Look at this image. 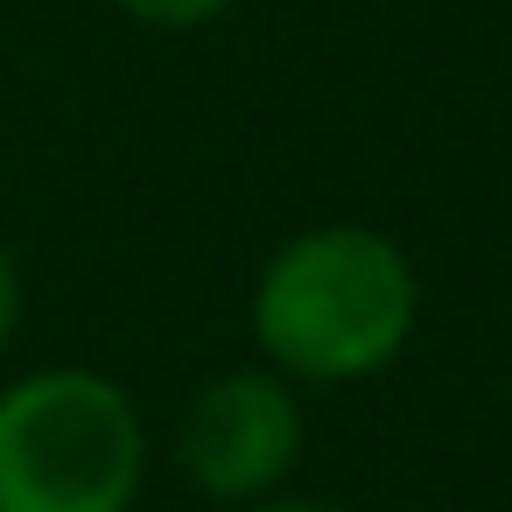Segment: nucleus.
I'll use <instances>...</instances> for the list:
<instances>
[{"mask_svg": "<svg viewBox=\"0 0 512 512\" xmlns=\"http://www.w3.org/2000/svg\"><path fill=\"white\" fill-rule=\"evenodd\" d=\"M148 421L92 365H43L0 386V512H134Z\"/></svg>", "mask_w": 512, "mask_h": 512, "instance_id": "obj_2", "label": "nucleus"}, {"mask_svg": "<svg viewBox=\"0 0 512 512\" xmlns=\"http://www.w3.org/2000/svg\"><path fill=\"white\" fill-rule=\"evenodd\" d=\"M421 323L414 260L372 225H309L253 281V344L288 386L386 372Z\"/></svg>", "mask_w": 512, "mask_h": 512, "instance_id": "obj_1", "label": "nucleus"}, {"mask_svg": "<svg viewBox=\"0 0 512 512\" xmlns=\"http://www.w3.org/2000/svg\"><path fill=\"white\" fill-rule=\"evenodd\" d=\"M15 330H22V267H15L8 239H0V358H8Z\"/></svg>", "mask_w": 512, "mask_h": 512, "instance_id": "obj_5", "label": "nucleus"}, {"mask_svg": "<svg viewBox=\"0 0 512 512\" xmlns=\"http://www.w3.org/2000/svg\"><path fill=\"white\" fill-rule=\"evenodd\" d=\"M239 512H337V505H323V498H253Z\"/></svg>", "mask_w": 512, "mask_h": 512, "instance_id": "obj_6", "label": "nucleus"}, {"mask_svg": "<svg viewBox=\"0 0 512 512\" xmlns=\"http://www.w3.org/2000/svg\"><path fill=\"white\" fill-rule=\"evenodd\" d=\"M113 8L127 22H141V29H204V22H218L232 8V0H113Z\"/></svg>", "mask_w": 512, "mask_h": 512, "instance_id": "obj_4", "label": "nucleus"}, {"mask_svg": "<svg viewBox=\"0 0 512 512\" xmlns=\"http://www.w3.org/2000/svg\"><path fill=\"white\" fill-rule=\"evenodd\" d=\"M176 456H183V477L218 505L274 498V484L302 456L295 386L274 365H232V372L204 379L197 400L183 407Z\"/></svg>", "mask_w": 512, "mask_h": 512, "instance_id": "obj_3", "label": "nucleus"}]
</instances>
